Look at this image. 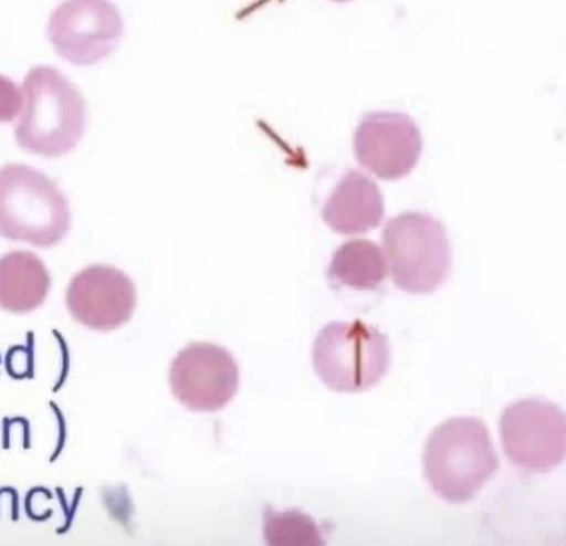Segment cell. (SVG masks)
Masks as SVG:
<instances>
[{"instance_id":"1","label":"cell","mask_w":566,"mask_h":546,"mask_svg":"<svg viewBox=\"0 0 566 546\" xmlns=\"http://www.w3.org/2000/svg\"><path fill=\"white\" fill-rule=\"evenodd\" d=\"M23 97L15 127L21 148L44 158H61L77 147L87 128V106L71 81L55 67H32L23 83Z\"/></svg>"},{"instance_id":"2","label":"cell","mask_w":566,"mask_h":546,"mask_svg":"<svg viewBox=\"0 0 566 546\" xmlns=\"http://www.w3.org/2000/svg\"><path fill=\"white\" fill-rule=\"evenodd\" d=\"M422 464L428 484L444 501H472L500 468L486 424L458 417L442 422L428 437Z\"/></svg>"},{"instance_id":"3","label":"cell","mask_w":566,"mask_h":546,"mask_svg":"<svg viewBox=\"0 0 566 546\" xmlns=\"http://www.w3.org/2000/svg\"><path fill=\"white\" fill-rule=\"evenodd\" d=\"M71 228V207L55 180L23 164L0 168V237L48 249Z\"/></svg>"},{"instance_id":"4","label":"cell","mask_w":566,"mask_h":546,"mask_svg":"<svg viewBox=\"0 0 566 546\" xmlns=\"http://www.w3.org/2000/svg\"><path fill=\"white\" fill-rule=\"evenodd\" d=\"M390 277L403 292L432 294L452 269L450 239L431 214L405 212L388 221L382 233Z\"/></svg>"},{"instance_id":"5","label":"cell","mask_w":566,"mask_h":546,"mask_svg":"<svg viewBox=\"0 0 566 546\" xmlns=\"http://www.w3.org/2000/svg\"><path fill=\"white\" fill-rule=\"evenodd\" d=\"M390 360L387 336L359 319L332 322L315 338V372L335 391L357 392L374 387L385 378Z\"/></svg>"},{"instance_id":"6","label":"cell","mask_w":566,"mask_h":546,"mask_svg":"<svg viewBox=\"0 0 566 546\" xmlns=\"http://www.w3.org/2000/svg\"><path fill=\"white\" fill-rule=\"evenodd\" d=\"M501 437L505 455L514 466L536 473L552 471L565 458V414L544 399L520 400L504 409Z\"/></svg>"},{"instance_id":"7","label":"cell","mask_w":566,"mask_h":546,"mask_svg":"<svg viewBox=\"0 0 566 546\" xmlns=\"http://www.w3.org/2000/svg\"><path fill=\"white\" fill-rule=\"evenodd\" d=\"M124 20L109 0H65L50 15L48 38L56 53L75 65H93L114 53Z\"/></svg>"},{"instance_id":"8","label":"cell","mask_w":566,"mask_h":546,"mask_svg":"<svg viewBox=\"0 0 566 546\" xmlns=\"http://www.w3.org/2000/svg\"><path fill=\"white\" fill-rule=\"evenodd\" d=\"M169 385L174 396L196 412H217L239 389V367L226 349L212 344H191L171 363Z\"/></svg>"},{"instance_id":"9","label":"cell","mask_w":566,"mask_h":546,"mask_svg":"<svg viewBox=\"0 0 566 546\" xmlns=\"http://www.w3.org/2000/svg\"><path fill=\"white\" fill-rule=\"evenodd\" d=\"M422 148L419 126L403 113H369L354 135L357 161L384 180L408 176L418 165Z\"/></svg>"},{"instance_id":"10","label":"cell","mask_w":566,"mask_h":546,"mask_svg":"<svg viewBox=\"0 0 566 546\" xmlns=\"http://www.w3.org/2000/svg\"><path fill=\"white\" fill-rule=\"evenodd\" d=\"M136 303L133 281L111 265L85 267L66 290V306L74 319L97 332L123 327L132 318Z\"/></svg>"},{"instance_id":"11","label":"cell","mask_w":566,"mask_h":546,"mask_svg":"<svg viewBox=\"0 0 566 546\" xmlns=\"http://www.w3.org/2000/svg\"><path fill=\"white\" fill-rule=\"evenodd\" d=\"M322 214L325 223L337 233H366L382 223L385 198L371 178L350 169L325 201Z\"/></svg>"},{"instance_id":"12","label":"cell","mask_w":566,"mask_h":546,"mask_svg":"<svg viewBox=\"0 0 566 546\" xmlns=\"http://www.w3.org/2000/svg\"><path fill=\"white\" fill-rule=\"evenodd\" d=\"M51 277L44 262L29 251H12L0 258V309L29 314L48 298Z\"/></svg>"},{"instance_id":"13","label":"cell","mask_w":566,"mask_h":546,"mask_svg":"<svg viewBox=\"0 0 566 546\" xmlns=\"http://www.w3.org/2000/svg\"><path fill=\"white\" fill-rule=\"evenodd\" d=\"M387 272L380 246L366 239H355L336 250L328 267V277L334 284L369 292L385 282Z\"/></svg>"},{"instance_id":"14","label":"cell","mask_w":566,"mask_h":546,"mask_svg":"<svg viewBox=\"0 0 566 546\" xmlns=\"http://www.w3.org/2000/svg\"><path fill=\"white\" fill-rule=\"evenodd\" d=\"M264 537L274 546L323 545L321 528L316 522L298 510L277 512L266 510L264 514Z\"/></svg>"},{"instance_id":"15","label":"cell","mask_w":566,"mask_h":546,"mask_svg":"<svg viewBox=\"0 0 566 546\" xmlns=\"http://www.w3.org/2000/svg\"><path fill=\"white\" fill-rule=\"evenodd\" d=\"M24 97L14 82L0 76V123H12L23 111Z\"/></svg>"},{"instance_id":"16","label":"cell","mask_w":566,"mask_h":546,"mask_svg":"<svg viewBox=\"0 0 566 546\" xmlns=\"http://www.w3.org/2000/svg\"><path fill=\"white\" fill-rule=\"evenodd\" d=\"M334 2L343 3V2H349V0H334Z\"/></svg>"}]
</instances>
